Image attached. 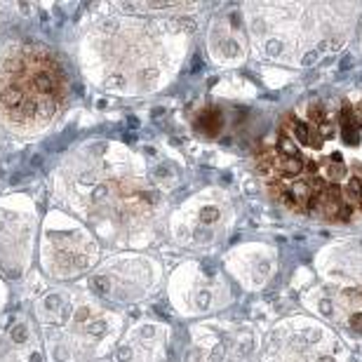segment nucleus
Wrapping results in <instances>:
<instances>
[{
	"label": "nucleus",
	"instance_id": "f257e3e1",
	"mask_svg": "<svg viewBox=\"0 0 362 362\" xmlns=\"http://www.w3.org/2000/svg\"><path fill=\"white\" fill-rule=\"evenodd\" d=\"M57 193L115 243L141 235L158 207L144 163L118 144L83 146L71 156L57 177Z\"/></svg>",
	"mask_w": 362,
	"mask_h": 362
},
{
	"label": "nucleus",
	"instance_id": "f03ea898",
	"mask_svg": "<svg viewBox=\"0 0 362 362\" xmlns=\"http://www.w3.org/2000/svg\"><path fill=\"white\" fill-rule=\"evenodd\" d=\"M66 99V71L49 49L14 42L0 52V127L38 134L57 120Z\"/></svg>",
	"mask_w": 362,
	"mask_h": 362
},
{
	"label": "nucleus",
	"instance_id": "7ed1b4c3",
	"mask_svg": "<svg viewBox=\"0 0 362 362\" xmlns=\"http://www.w3.org/2000/svg\"><path fill=\"white\" fill-rule=\"evenodd\" d=\"M158 35L163 33L141 19H108L85 35V69L99 85L120 94L146 92L163 76Z\"/></svg>",
	"mask_w": 362,
	"mask_h": 362
},
{
	"label": "nucleus",
	"instance_id": "20e7f679",
	"mask_svg": "<svg viewBox=\"0 0 362 362\" xmlns=\"http://www.w3.org/2000/svg\"><path fill=\"white\" fill-rule=\"evenodd\" d=\"M35 313L52 362H85L104 356L122 329L118 313L78 289H52L38 301Z\"/></svg>",
	"mask_w": 362,
	"mask_h": 362
},
{
	"label": "nucleus",
	"instance_id": "39448f33",
	"mask_svg": "<svg viewBox=\"0 0 362 362\" xmlns=\"http://www.w3.org/2000/svg\"><path fill=\"white\" fill-rule=\"evenodd\" d=\"M99 247L83 223L66 221L62 214L47 216L42 233V269L57 280L78 278L97 264Z\"/></svg>",
	"mask_w": 362,
	"mask_h": 362
},
{
	"label": "nucleus",
	"instance_id": "423d86ee",
	"mask_svg": "<svg viewBox=\"0 0 362 362\" xmlns=\"http://www.w3.org/2000/svg\"><path fill=\"white\" fill-rule=\"evenodd\" d=\"M262 362H351V356L329 329L299 317L273 329Z\"/></svg>",
	"mask_w": 362,
	"mask_h": 362
},
{
	"label": "nucleus",
	"instance_id": "0eeeda50",
	"mask_svg": "<svg viewBox=\"0 0 362 362\" xmlns=\"http://www.w3.org/2000/svg\"><path fill=\"white\" fill-rule=\"evenodd\" d=\"M158 280H160V269L153 259L139 255H120L99 266L90 285L94 292L108 301L134 303L153 292Z\"/></svg>",
	"mask_w": 362,
	"mask_h": 362
},
{
	"label": "nucleus",
	"instance_id": "6e6552de",
	"mask_svg": "<svg viewBox=\"0 0 362 362\" xmlns=\"http://www.w3.org/2000/svg\"><path fill=\"white\" fill-rule=\"evenodd\" d=\"M255 344L245 327L205 322L193 329V349L184 362H252Z\"/></svg>",
	"mask_w": 362,
	"mask_h": 362
},
{
	"label": "nucleus",
	"instance_id": "1a4fd4ad",
	"mask_svg": "<svg viewBox=\"0 0 362 362\" xmlns=\"http://www.w3.org/2000/svg\"><path fill=\"white\" fill-rule=\"evenodd\" d=\"M170 294L181 313H207L226 303V299H221L219 287L212 285L202 273L188 275V271H177L170 285Z\"/></svg>",
	"mask_w": 362,
	"mask_h": 362
},
{
	"label": "nucleus",
	"instance_id": "9d476101",
	"mask_svg": "<svg viewBox=\"0 0 362 362\" xmlns=\"http://www.w3.org/2000/svg\"><path fill=\"white\" fill-rule=\"evenodd\" d=\"M118 362H168V327L139 322L120 344Z\"/></svg>",
	"mask_w": 362,
	"mask_h": 362
},
{
	"label": "nucleus",
	"instance_id": "9b49d317",
	"mask_svg": "<svg viewBox=\"0 0 362 362\" xmlns=\"http://www.w3.org/2000/svg\"><path fill=\"white\" fill-rule=\"evenodd\" d=\"M221 214L219 209L212 205H195L179 209L177 216L172 219V228L179 245H188V247H200V245L209 243L219 228Z\"/></svg>",
	"mask_w": 362,
	"mask_h": 362
},
{
	"label": "nucleus",
	"instance_id": "f8f14e48",
	"mask_svg": "<svg viewBox=\"0 0 362 362\" xmlns=\"http://www.w3.org/2000/svg\"><path fill=\"white\" fill-rule=\"evenodd\" d=\"M14 212L0 209V266L7 273H19L26 266L28 257V240L33 238V226H28L26 219H19L17 226L12 228Z\"/></svg>",
	"mask_w": 362,
	"mask_h": 362
},
{
	"label": "nucleus",
	"instance_id": "ddd939ff",
	"mask_svg": "<svg viewBox=\"0 0 362 362\" xmlns=\"http://www.w3.org/2000/svg\"><path fill=\"white\" fill-rule=\"evenodd\" d=\"M0 362H42L38 337L31 325L14 320L0 332Z\"/></svg>",
	"mask_w": 362,
	"mask_h": 362
},
{
	"label": "nucleus",
	"instance_id": "4468645a",
	"mask_svg": "<svg viewBox=\"0 0 362 362\" xmlns=\"http://www.w3.org/2000/svg\"><path fill=\"white\" fill-rule=\"evenodd\" d=\"M0 306H3V285H0Z\"/></svg>",
	"mask_w": 362,
	"mask_h": 362
}]
</instances>
